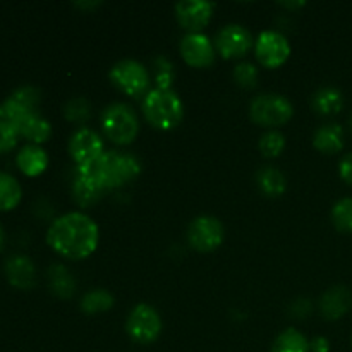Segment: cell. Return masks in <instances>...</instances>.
I'll return each mask as SVG.
<instances>
[{
    "mask_svg": "<svg viewBox=\"0 0 352 352\" xmlns=\"http://www.w3.org/2000/svg\"><path fill=\"white\" fill-rule=\"evenodd\" d=\"M100 230L95 220L81 212L57 217L47 230V244L62 258L85 260L98 248Z\"/></svg>",
    "mask_w": 352,
    "mask_h": 352,
    "instance_id": "obj_1",
    "label": "cell"
},
{
    "mask_svg": "<svg viewBox=\"0 0 352 352\" xmlns=\"http://www.w3.org/2000/svg\"><path fill=\"white\" fill-rule=\"evenodd\" d=\"M102 189H116L129 184L141 174V162L134 155L122 151H105L86 167H78Z\"/></svg>",
    "mask_w": 352,
    "mask_h": 352,
    "instance_id": "obj_2",
    "label": "cell"
},
{
    "mask_svg": "<svg viewBox=\"0 0 352 352\" xmlns=\"http://www.w3.org/2000/svg\"><path fill=\"white\" fill-rule=\"evenodd\" d=\"M143 113L160 131H172L184 119V103L172 89L153 88L143 98Z\"/></svg>",
    "mask_w": 352,
    "mask_h": 352,
    "instance_id": "obj_3",
    "label": "cell"
},
{
    "mask_svg": "<svg viewBox=\"0 0 352 352\" xmlns=\"http://www.w3.org/2000/svg\"><path fill=\"white\" fill-rule=\"evenodd\" d=\"M102 127L105 136L112 143L126 146L138 138L140 133V119L136 110L122 102L112 103L102 113Z\"/></svg>",
    "mask_w": 352,
    "mask_h": 352,
    "instance_id": "obj_4",
    "label": "cell"
},
{
    "mask_svg": "<svg viewBox=\"0 0 352 352\" xmlns=\"http://www.w3.org/2000/svg\"><path fill=\"white\" fill-rule=\"evenodd\" d=\"M294 116V107L278 93H263L256 96L250 105V117L261 127H282Z\"/></svg>",
    "mask_w": 352,
    "mask_h": 352,
    "instance_id": "obj_5",
    "label": "cell"
},
{
    "mask_svg": "<svg viewBox=\"0 0 352 352\" xmlns=\"http://www.w3.org/2000/svg\"><path fill=\"white\" fill-rule=\"evenodd\" d=\"M110 81L113 82L117 89L131 98H140L146 96L150 91V74L148 69L141 62L126 58L120 60L110 69Z\"/></svg>",
    "mask_w": 352,
    "mask_h": 352,
    "instance_id": "obj_6",
    "label": "cell"
},
{
    "mask_svg": "<svg viewBox=\"0 0 352 352\" xmlns=\"http://www.w3.org/2000/svg\"><path fill=\"white\" fill-rule=\"evenodd\" d=\"M164 323H162L160 315L153 306L141 302L131 309L126 322V330L131 339L138 344H153L160 337Z\"/></svg>",
    "mask_w": 352,
    "mask_h": 352,
    "instance_id": "obj_7",
    "label": "cell"
},
{
    "mask_svg": "<svg viewBox=\"0 0 352 352\" xmlns=\"http://www.w3.org/2000/svg\"><path fill=\"white\" fill-rule=\"evenodd\" d=\"M223 237H226V230L217 217H196L188 227L189 246L199 253H212L219 250L220 244L223 243Z\"/></svg>",
    "mask_w": 352,
    "mask_h": 352,
    "instance_id": "obj_8",
    "label": "cell"
},
{
    "mask_svg": "<svg viewBox=\"0 0 352 352\" xmlns=\"http://www.w3.org/2000/svg\"><path fill=\"white\" fill-rule=\"evenodd\" d=\"M254 54L258 62L267 69H277L291 57V43L282 33L267 30L254 41Z\"/></svg>",
    "mask_w": 352,
    "mask_h": 352,
    "instance_id": "obj_9",
    "label": "cell"
},
{
    "mask_svg": "<svg viewBox=\"0 0 352 352\" xmlns=\"http://www.w3.org/2000/svg\"><path fill=\"white\" fill-rule=\"evenodd\" d=\"M254 40L241 24H227L215 38V48L223 58H241L253 48Z\"/></svg>",
    "mask_w": 352,
    "mask_h": 352,
    "instance_id": "obj_10",
    "label": "cell"
},
{
    "mask_svg": "<svg viewBox=\"0 0 352 352\" xmlns=\"http://www.w3.org/2000/svg\"><path fill=\"white\" fill-rule=\"evenodd\" d=\"M69 153L78 167H86L105 153L102 138L89 127H81L69 140Z\"/></svg>",
    "mask_w": 352,
    "mask_h": 352,
    "instance_id": "obj_11",
    "label": "cell"
},
{
    "mask_svg": "<svg viewBox=\"0 0 352 352\" xmlns=\"http://www.w3.org/2000/svg\"><path fill=\"white\" fill-rule=\"evenodd\" d=\"M182 58L188 65L196 69H206L215 62L217 48L206 34L203 33H188L181 40Z\"/></svg>",
    "mask_w": 352,
    "mask_h": 352,
    "instance_id": "obj_12",
    "label": "cell"
},
{
    "mask_svg": "<svg viewBox=\"0 0 352 352\" xmlns=\"http://www.w3.org/2000/svg\"><path fill=\"white\" fill-rule=\"evenodd\" d=\"M41 93L34 86H21L0 102V119L12 122L16 117L30 112H40Z\"/></svg>",
    "mask_w": 352,
    "mask_h": 352,
    "instance_id": "obj_13",
    "label": "cell"
},
{
    "mask_svg": "<svg viewBox=\"0 0 352 352\" xmlns=\"http://www.w3.org/2000/svg\"><path fill=\"white\" fill-rule=\"evenodd\" d=\"M213 16V3L206 0H182L175 6L179 24L189 33H201Z\"/></svg>",
    "mask_w": 352,
    "mask_h": 352,
    "instance_id": "obj_14",
    "label": "cell"
},
{
    "mask_svg": "<svg viewBox=\"0 0 352 352\" xmlns=\"http://www.w3.org/2000/svg\"><path fill=\"white\" fill-rule=\"evenodd\" d=\"M3 274L7 282L21 291H30L36 282V268L33 260L26 254H12L7 258L3 263Z\"/></svg>",
    "mask_w": 352,
    "mask_h": 352,
    "instance_id": "obj_15",
    "label": "cell"
},
{
    "mask_svg": "<svg viewBox=\"0 0 352 352\" xmlns=\"http://www.w3.org/2000/svg\"><path fill=\"white\" fill-rule=\"evenodd\" d=\"M19 138H24L30 144L47 143L52 136V126L40 112L23 113L10 122Z\"/></svg>",
    "mask_w": 352,
    "mask_h": 352,
    "instance_id": "obj_16",
    "label": "cell"
},
{
    "mask_svg": "<svg viewBox=\"0 0 352 352\" xmlns=\"http://www.w3.org/2000/svg\"><path fill=\"white\" fill-rule=\"evenodd\" d=\"M352 308V292L346 285H333L320 299V311L325 320H340Z\"/></svg>",
    "mask_w": 352,
    "mask_h": 352,
    "instance_id": "obj_17",
    "label": "cell"
},
{
    "mask_svg": "<svg viewBox=\"0 0 352 352\" xmlns=\"http://www.w3.org/2000/svg\"><path fill=\"white\" fill-rule=\"evenodd\" d=\"M48 153L40 144H24L16 155V165L26 177H38L48 167Z\"/></svg>",
    "mask_w": 352,
    "mask_h": 352,
    "instance_id": "obj_18",
    "label": "cell"
},
{
    "mask_svg": "<svg viewBox=\"0 0 352 352\" xmlns=\"http://www.w3.org/2000/svg\"><path fill=\"white\" fill-rule=\"evenodd\" d=\"M103 195H105V189L100 188L93 179L81 174L79 170L76 172V177L72 181V198L81 208L95 206L103 198Z\"/></svg>",
    "mask_w": 352,
    "mask_h": 352,
    "instance_id": "obj_19",
    "label": "cell"
},
{
    "mask_svg": "<svg viewBox=\"0 0 352 352\" xmlns=\"http://www.w3.org/2000/svg\"><path fill=\"white\" fill-rule=\"evenodd\" d=\"M313 146L325 155L339 153L344 148V129L336 122L323 124L313 134Z\"/></svg>",
    "mask_w": 352,
    "mask_h": 352,
    "instance_id": "obj_20",
    "label": "cell"
},
{
    "mask_svg": "<svg viewBox=\"0 0 352 352\" xmlns=\"http://www.w3.org/2000/svg\"><path fill=\"white\" fill-rule=\"evenodd\" d=\"M48 287H50L52 294H55L60 299H69L76 291V282L72 278L71 272L60 263L50 265L47 272Z\"/></svg>",
    "mask_w": 352,
    "mask_h": 352,
    "instance_id": "obj_21",
    "label": "cell"
},
{
    "mask_svg": "<svg viewBox=\"0 0 352 352\" xmlns=\"http://www.w3.org/2000/svg\"><path fill=\"white\" fill-rule=\"evenodd\" d=\"M313 110L320 116H336L344 107V95L333 86H325L313 95Z\"/></svg>",
    "mask_w": 352,
    "mask_h": 352,
    "instance_id": "obj_22",
    "label": "cell"
},
{
    "mask_svg": "<svg viewBox=\"0 0 352 352\" xmlns=\"http://www.w3.org/2000/svg\"><path fill=\"white\" fill-rule=\"evenodd\" d=\"M256 182L260 191L268 198H278L285 192L287 188V179L278 168L263 167L256 174Z\"/></svg>",
    "mask_w": 352,
    "mask_h": 352,
    "instance_id": "obj_23",
    "label": "cell"
},
{
    "mask_svg": "<svg viewBox=\"0 0 352 352\" xmlns=\"http://www.w3.org/2000/svg\"><path fill=\"white\" fill-rule=\"evenodd\" d=\"M23 199V188L19 181L9 172L0 170V212H10Z\"/></svg>",
    "mask_w": 352,
    "mask_h": 352,
    "instance_id": "obj_24",
    "label": "cell"
},
{
    "mask_svg": "<svg viewBox=\"0 0 352 352\" xmlns=\"http://www.w3.org/2000/svg\"><path fill=\"white\" fill-rule=\"evenodd\" d=\"M270 352H311V346L299 330L285 329L274 340Z\"/></svg>",
    "mask_w": 352,
    "mask_h": 352,
    "instance_id": "obj_25",
    "label": "cell"
},
{
    "mask_svg": "<svg viewBox=\"0 0 352 352\" xmlns=\"http://www.w3.org/2000/svg\"><path fill=\"white\" fill-rule=\"evenodd\" d=\"M112 306L113 296L105 289H93V291L86 292L81 299V309L86 315L109 311V309H112Z\"/></svg>",
    "mask_w": 352,
    "mask_h": 352,
    "instance_id": "obj_26",
    "label": "cell"
},
{
    "mask_svg": "<svg viewBox=\"0 0 352 352\" xmlns=\"http://www.w3.org/2000/svg\"><path fill=\"white\" fill-rule=\"evenodd\" d=\"M332 223L342 234H352V198H342L333 205Z\"/></svg>",
    "mask_w": 352,
    "mask_h": 352,
    "instance_id": "obj_27",
    "label": "cell"
},
{
    "mask_svg": "<svg viewBox=\"0 0 352 352\" xmlns=\"http://www.w3.org/2000/svg\"><path fill=\"white\" fill-rule=\"evenodd\" d=\"M153 74L157 88L160 89H172V85L175 81V69L174 64L167 57L160 55L153 62Z\"/></svg>",
    "mask_w": 352,
    "mask_h": 352,
    "instance_id": "obj_28",
    "label": "cell"
},
{
    "mask_svg": "<svg viewBox=\"0 0 352 352\" xmlns=\"http://www.w3.org/2000/svg\"><path fill=\"white\" fill-rule=\"evenodd\" d=\"M89 113H91V105L86 98L78 96V98L69 100L64 105V117L69 122H86L89 119Z\"/></svg>",
    "mask_w": 352,
    "mask_h": 352,
    "instance_id": "obj_29",
    "label": "cell"
},
{
    "mask_svg": "<svg viewBox=\"0 0 352 352\" xmlns=\"http://www.w3.org/2000/svg\"><path fill=\"white\" fill-rule=\"evenodd\" d=\"M285 148V138L284 134L278 131H268L261 136L260 140V151L263 157L267 158H277L280 157L282 151Z\"/></svg>",
    "mask_w": 352,
    "mask_h": 352,
    "instance_id": "obj_30",
    "label": "cell"
},
{
    "mask_svg": "<svg viewBox=\"0 0 352 352\" xmlns=\"http://www.w3.org/2000/svg\"><path fill=\"white\" fill-rule=\"evenodd\" d=\"M234 81L241 88L251 89L256 86L258 82V67L251 62H241L236 69H234Z\"/></svg>",
    "mask_w": 352,
    "mask_h": 352,
    "instance_id": "obj_31",
    "label": "cell"
},
{
    "mask_svg": "<svg viewBox=\"0 0 352 352\" xmlns=\"http://www.w3.org/2000/svg\"><path fill=\"white\" fill-rule=\"evenodd\" d=\"M19 141V134L14 129V126L7 120L0 119V155L14 150Z\"/></svg>",
    "mask_w": 352,
    "mask_h": 352,
    "instance_id": "obj_32",
    "label": "cell"
},
{
    "mask_svg": "<svg viewBox=\"0 0 352 352\" xmlns=\"http://www.w3.org/2000/svg\"><path fill=\"white\" fill-rule=\"evenodd\" d=\"M339 175L346 184L352 186V153H347L339 164Z\"/></svg>",
    "mask_w": 352,
    "mask_h": 352,
    "instance_id": "obj_33",
    "label": "cell"
},
{
    "mask_svg": "<svg viewBox=\"0 0 352 352\" xmlns=\"http://www.w3.org/2000/svg\"><path fill=\"white\" fill-rule=\"evenodd\" d=\"M309 346H311V352H329L330 351V342L327 337H315L313 340H309Z\"/></svg>",
    "mask_w": 352,
    "mask_h": 352,
    "instance_id": "obj_34",
    "label": "cell"
},
{
    "mask_svg": "<svg viewBox=\"0 0 352 352\" xmlns=\"http://www.w3.org/2000/svg\"><path fill=\"white\" fill-rule=\"evenodd\" d=\"M78 9L85 10V9H96L98 6H102V2H76L74 3Z\"/></svg>",
    "mask_w": 352,
    "mask_h": 352,
    "instance_id": "obj_35",
    "label": "cell"
},
{
    "mask_svg": "<svg viewBox=\"0 0 352 352\" xmlns=\"http://www.w3.org/2000/svg\"><path fill=\"white\" fill-rule=\"evenodd\" d=\"M305 6L306 2H280V7H285V9H301Z\"/></svg>",
    "mask_w": 352,
    "mask_h": 352,
    "instance_id": "obj_36",
    "label": "cell"
},
{
    "mask_svg": "<svg viewBox=\"0 0 352 352\" xmlns=\"http://www.w3.org/2000/svg\"><path fill=\"white\" fill-rule=\"evenodd\" d=\"M3 244H6V230H3L2 223H0V251H2Z\"/></svg>",
    "mask_w": 352,
    "mask_h": 352,
    "instance_id": "obj_37",
    "label": "cell"
},
{
    "mask_svg": "<svg viewBox=\"0 0 352 352\" xmlns=\"http://www.w3.org/2000/svg\"><path fill=\"white\" fill-rule=\"evenodd\" d=\"M349 126H351V131H352V113H351V119H349Z\"/></svg>",
    "mask_w": 352,
    "mask_h": 352,
    "instance_id": "obj_38",
    "label": "cell"
},
{
    "mask_svg": "<svg viewBox=\"0 0 352 352\" xmlns=\"http://www.w3.org/2000/svg\"><path fill=\"white\" fill-rule=\"evenodd\" d=\"M351 344H352V339H351Z\"/></svg>",
    "mask_w": 352,
    "mask_h": 352,
    "instance_id": "obj_39",
    "label": "cell"
}]
</instances>
